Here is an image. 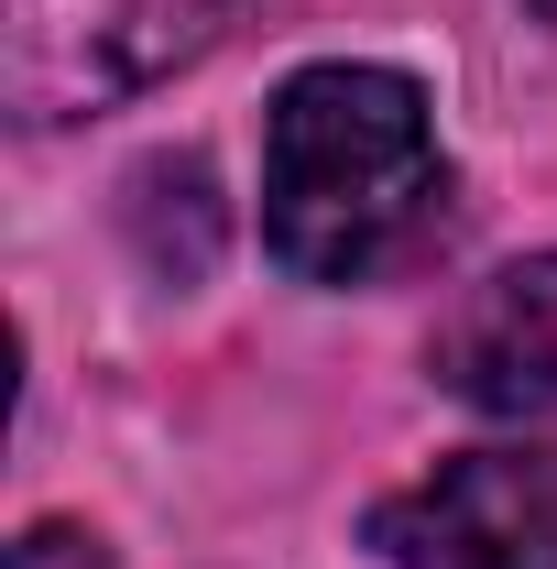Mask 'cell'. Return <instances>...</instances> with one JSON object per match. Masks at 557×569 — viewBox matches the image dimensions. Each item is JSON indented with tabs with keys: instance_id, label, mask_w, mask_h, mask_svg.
Listing matches in <instances>:
<instances>
[{
	"instance_id": "obj_4",
	"label": "cell",
	"mask_w": 557,
	"mask_h": 569,
	"mask_svg": "<svg viewBox=\"0 0 557 569\" xmlns=\"http://www.w3.org/2000/svg\"><path fill=\"white\" fill-rule=\"evenodd\" d=\"M426 372L482 417H557V252H525L470 284L426 340Z\"/></svg>"
},
{
	"instance_id": "obj_2",
	"label": "cell",
	"mask_w": 557,
	"mask_h": 569,
	"mask_svg": "<svg viewBox=\"0 0 557 569\" xmlns=\"http://www.w3.org/2000/svg\"><path fill=\"white\" fill-rule=\"evenodd\" d=\"M230 22V0H11L0 77L22 121H77L110 110L153 77L198 67Z\"/></svg>"
},
{
	"instance_id": "obj_1",
	"label": "cell",
	"mask_w": 557,
	"mask_h": 569,
	"mask_svg": "<svg viewBox=\"0 0 557 569\" xmlns=\"http://www.w3.org/2000/svg\"><path fill=\"white\" fill-rule=\"evenodd\" d=\"M448 187L437 121L405 67H295L263 110V252L295 284H372Z\"/></svg>"
},
{
	"instance_id": "obj_3",
	"label": "cell",
	"mask_w": 557,
	"mask_h": 569,
	"mask_svg": "<svg viewBox=\"0 0 557 569\" xmlns=\"http://www.w3.org/2000/svg\"><path fill=\"white\" fill-rule=\"evenodd\" d=\"M383 569H557V438L459 449L372 515Z\"/></svg>"
},
{
	"instance_id": "obj_5",
	"label": "cell",
	"mask_w": 557,
	"mask_h": 569,
	"mask_svg": "<svg viewBox=\"0 0 557 569\" xmlns=\"http://www.w3.org/2000/svg\"><path fill=\"white\" fill-rule=\"evenodd\" d=\"M0 569H121V559H110V548H99L88 526H22Z\"/></svg>"
}]
</instances>
